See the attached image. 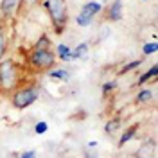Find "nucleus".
<instances>
[{"label": "nucleus", "instance_id": "f257e3e1", "mask_svg": "<svg viewBox=\"0 0 158 158\" xmlns=\"http://www.w3.org/2000/svg\"><path fill=\"white\" fill-rule=\"evenodd\" d=\"M41 6L43 9L49 13L50 22L54 25V31L61 34L65 27H67V22H69V9H67V2L65 0H41Z\"/></svg>", "mask_w": 158, "mask_h": 158}, {"label": "nucleus", "instance_id": "f03ea898", "mask_svg": "<svg viewBox=\"0 0 158 158\" xmlns=\"http://www.w3.org/2000/svg\"><path fill=\"white\" fill-rule=\"evenodd\" d=\"M18 83H20V74L15 61L13 59H2L0 61V90L13 94L18 88Z\"/></svg>", "mask_w": 158, "mask_h": 158}, {"label": "nucleus", "instance_id": "7ed1b4c3", "mask_svg": "<svg viewBox=\"0 0 158 158\" xmlns=\"http://www.w3.org/2000/svg\"><path fill=\"white\" fill-rule=\"evenodd\" d=\"M38 97H40L38 88L32 86V85H25V86L16 88L11 94V104L16 110H25L29 108L31 104H34L38 101Z\"/></svg>", "mask_w": 158, "mask_h": 158}, {"label": "nucleus", "instance_id": "20e7f679", "mask_svg": "<svg viewBox=\"0 0 158 158\" xmlns=\"http://www.w3.org/2000/svg\"><path fill=\"white\" fill-rule=\"evenodd\" d=\"M56 54L50 49H32L29 54V65L36 70H50L56 65Z\"/></svg>", "mask_w": 158, "mask_h": 158}, {"label": "nucleus", "instance_id": "39448f33", "mask_svg": "<svg viewBox=\"0 0 158 158\" xmlns=\"http://www.w3.org/2000/svg\"><path fill=\"white\" fill-rule=\"evenodd\" d=\"M18 0H2L0 2V18H11L18 13Z\"/></svg>", "mask_w": 158, "mask_h": 158}, {"label": "nucleus", "instance_id": "423d86ee", "mask_svg": "<svg viewBox=\"0 0 158 158\" xmlns=\"http://www.w3.org/2000/svg\"><path fill=\"white\" fill-rule=\"evenodd\" d=\"M122 11H124L122 0H115V2L108 7V11H106V20H108V22H120L122 16H124Z\"/></svg>", "mask_w": 158, "mask_h": 158}, {"label": "nucleus", "instance_id": "0eeeda50", "mask_svg": "<svg viewBox=\"0 0 158 158\" xmlns=\"http://www.w3.org/2000/svg\"><path fill=\"white\" fill-rule=\"evenodd\" d=\"M101 11H102V4H101V2H95V0H92V2H86L79 13L85 15V16H90V18H95Z\"/></svg>", "mask_w": 158, "mask_h": 158}, {"label": "nucleus", "instance_id": "6e6552de", "mask_svg": "<svg viewBox=\"0 0 158 158\" xmlns=\"http://www.w3.org/2000/svg\"><path fill=\"white\" fill-rule=\"evenodd\" d=\"M88 52H90V43L88 41H81L79 45H76L72 52H70V56H72V61L74 59H86L88 58Z\"/></svg>", "mask_w": 158, "mask_h": 158}, {"label": "nucleus", "instance_id": "1a4fd4ad", "mask_svg": "<svg viewBox=\"0 0 158 158\" xmlns=\"http://www.w3.org/2000/svg\"><path fill=\"white\" fill-rule=\"evenodd\" d=\"M137 131H138V124H133V126H129L124 133H122V137L118 138V148H124L126 144H128L129 140H133V138L137 137Z\"/></svg>", "mask_w": 158, "mask_h": 158}, {"label": "nucleus", "instance_id": "9d476101", "mask_svg": "<svg viewBox=\"0 0 158 158\" xmlns=\"http://www.w3.org/2000/svg\"><path fill=\"white\" fill-rule=\"evenodd\" d=\"M70 52H72V49H70L67 43H59L58 47H56V58H59V61H72V56H70Z\"/></svg>", "mask_w": 158, "mask_h": 158}, {"label": "nucleus", "instance_id": "9b49d317", "mask_svg": "<svg viewBox=\"0 0 158 158\" xmlns=\"http://www.w3.org/2000/svg\"><path fill=\"white\" fill-rule=\"evenodd\" d=\"M156 76H158V67H156V65H153L148 72H144V74L138 77L137 85H138V86H142V85H146L148 81H155V79H156Z\"/></svg>", "mask_w": 158, "mask_h": 158}, {"label": "nucleus", "instance_id": "f8f14e48", "mask_svg": "<svg viewBox=\"0 0 158 158\" xmlns=\"http://www.w3.org/2000/svg\"><path fill=\"white\" fill-rule=\"evenodd\" d=\"M120 124H122V120H120L118 117H115V118H110L108 122L104 124V131H106V135H110V137L117 135V131L120 129Z\"/></svg>", "mask_w": 158, "mask_h": 158}, {"label": "nucleus", "instance_id": "ddd939ff", "mask_svg": "<svg viewBox=\"0 0 158 158\" xmlns=\"http://www.w3.org/2000/svg\"><path fill=\"white\" fill-rule=\"evenodd\" d=\"M49 77L54 79V81H69L70 79V72L65 69H50L49 70Z\"/></svg>", "mask_w": 158, "mask_h": 158}, {"label": "nucleus", "instance_id": "4468645a", "mask_svg": "<svg viewBox=\"0 0 158 158\" xmlns=\"http://www.w3.org/2000/svg\"><path fill=\"white\" fill-rule=\"evenodd\" d=\"M151 99H153V90H149V88H142L137 94V102L138 104H146V102H149Z\"/></svg>", "mask_w": 158, "mask_h": 158}, {"label": "nucleus", "instance_id": "2eb2a0df", "mask_svg": "<svg viewBox=\"0 0 158 158\" xmlns=\"http://www.w3.org/2000/svg\"><path fill=\"white\" fill-rule=\"evenodd\" d=\"M52 47V41H50V38L47 36V34H41L38 38V41L34 43V47L32 49H50Z\"/></svg>", "mask_w": 158, "mask_h": 158}, {"label": "nucleus", "instance_id": "dca6fc26", "mask_svg": "<svg viewBox=\"0 0 158 158\" xmlns=\"http://www.w3.org/2000/svg\"><path fill=\"white\" fill-rule=\"evenodd\" d=\"M140 65H142V59H133V61H129V63H126V65H124L122 69L118 70V74L122 76V74H128L129 70H137L138 67H140Z\"/></svg>", "mask_w": 158, "mask_h": 158}, {"label": "nucleus", "instance_id": "f3484780", "mask_svg": "<svg viewBox=\"0 0 158 158\" xmlns=\"http://www.w3.org/2000/svg\"><path fill=\"white\" fill-rule=\"evenodd\" d=\"M156 50H158L156 41H149V43H144V45H142V54H144V56H151V54H155Z\"/></svg>", "mask_w": 158, "mask_h": 158}, {"label": "nucleus", "instance_id": "a211bd4d", "mask_svg": "<svg viewBox=\"0 0 158 158\" xmlns=\"http://www.w3.org/2000/svg\"><path fill=\"white\" fill-rule=\"evenodd\" d=\"M92 22H94V18L85 16V15H81V13L76 16V23H77V27H90V25H92Z\"/></svg>", "mask_w": 158, "mask_h": 158}, {"label": "nucleus", "instance_id": "6ab92c4d", "mask_svg": "<svg viewBox=\"0 0 158 158\" xmlns=\"http://www.w3.org/2000/svg\"><path fill=\"white\" fill-rule=\"evenodd\" d=\"M49 131V124L45 122V120H38L36 124H34V133L36 135H45Z\"/></svg>", "mask_w": 158, "mask_h": 158}, {"label": "nucleus", "instance_id": "aec40b11", "mask_svg": "<svg viewBox=\"0 0 158 158\" xmlns=\"http://www.w3.org/2000/svg\"><path fill=\"white\" fill-rule=\"evenodd\" d=\"M117 86H118L117 79H113V81H106V83H102L101 90H102V94H110V92H113Z\"/></svg>", "mask_w": 158, "mask_h": 158}, {"label": "nucleus", "instance_id": "412c9836", "mask_svg": "<svg viewBox=\"0 0 158 158\" xmlns=\"http://www.w3.org/2000/svg\"><path fill=\"white\" fill-rule=\"evenodd\" d=\"M6 45H7V41H6V31H4L2 25H0V61H2L4 52H6Z\"/></svg>", "mask_w": 158, "mask_h": 158}, {"label": "nucleus", "instance_id": "4be33fe9", "mask_svg": "<svg viewBox=\"0 0 158 158\" xmlns=\"http://www.w3.org/2000/svg\"><path fill=\"white\" fill-rule=\"evenodd\" d=\"M41 0H18V7L22 9H29V7H34V6H38Z\"/></svg>", "mask_w": 158, "mask_h": 158}, {"label": "nucleus", "instance_id": "5701e85b", "mask_svg": "<svg viewBox=\"0 0 158 158\" xmlns=\"http://www.w3.org/2000/svg\"><path fill=\"white\" fill-rule=\"evenodd\" d=\"M83 158H99L97 148H86L85 153H83Z\"/></svg>", "mask_w": 158, "mask_h": 158}, {"label": "nucleus", "instance_id": "b1692460", "mask_svg": "<svg viewBox=\"0 0 158 158\" xmlns=\"http://www.w3.org/2000/svg\"><path fill=\"white\" fill-rule=\"evenodd\" d=\"M38 156V153H36V149H27V151H23L18 158H36Z\"/></svg>", "mask_w": 158, "mask_h": 158}, {"label": "nucleus", "instance_id": "393cba45", "mask_svg": "<svg viewBox=\"0 0 158 158\" xmlns=\"http://www.w3.org/2000/svg\"><path fill=\"white\" fill-rule=\"evenodd\" d=\"M88 148H97V142H95V140H92V142H88Z\"/></svg>", "mask_w": 158, "mask_h": 158}, {"label": "nucleus", "instance_id": "a878e982", "mask_svg": "<svg viewBox=\"0 0 158 158\" xmlns=\"http://www.w3.org/2000/svg\"><path fill=\"white\" fill-rule=\"evenodd\" d=\"M140 2H148V0H140Z\"/></svg>", "mask_w": 158, "mask_h": 158}, {"label": "nucleus", "instance_id": "bb28decb", "mask_svg": "<svg viewBox=\"0 0 158 158\" xmlns=\"http://www.w3.org/2000/svg\"><path fill=\"white\" fill-rule=\"evenodd\" d=\"M137 158H142V156H137Z\"/></svg>", "mask_w": 158, "mask_h": 158}]
</instances>
